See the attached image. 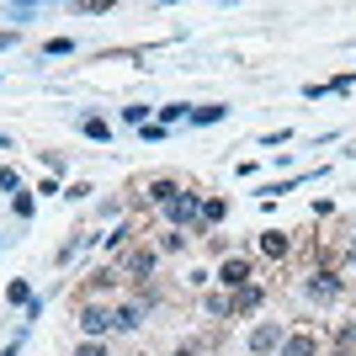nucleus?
<instances>
[{"instance_id":"obj_1","label":"nucleus","mask_w":356,"mask_h":356,"mask_svg":"<svg viewBox=\"0 0 356 356\" xmlns=\"http://www.w3.org/2000/svg\"><path fill=\"white\" fill-rule=\"evenodd\" d=\"M165 218H170V223H197V229H202V208H197L192 192H176V197H170V202H165Z\"/></svg>"},{"instance_id":"obj_2","label":"nucleus","mask_w":356,"mask_h":356,"mask_svg":"<svg viewBox=\"0 0 356 356\" xmlns=\"http://www.w3.org/2000/svg\"><path fill=\"white\" fill-rule=\"evenodd\" d=\"M112 325H118V314L96 309V303H90V309H80V330H86V335H106Z\"/></svg>"},{"instance_id":"obj_3","label":"nucleus","mask_w":356,"mask_h":356,"mask_svg":"<svg viewBox=\"0 0 356 356\" xmlns=\"http://www.w3.org/2000/svg\"><path fill=\"white\" fill-rule=\"evenodd\" d=\"M277 346H282V325H255V330H250V351H255V356L277 351Z\"/></svg>"},{"instance_id":"obj_4","label":"nucleus","mask_w":356,"mask_h":356,"mask_svg":"<svg viewBox=\"0 0 356 356\" xmlns=\"http://www.w3.org/2000/svg\"><path fill=\"white\" fill-rule=\"evenodd\" d=\"M218 277H223V287H234V293H239V287H250V261H239V255H234V261H223Z\"/></svg>"},{"instance_id":"obj_5","label":"nucleus","mask_w":356,"mask_h":356,"mask_svg":"<svg viewBox=\"0 0 356 356\" xmlns=\"http://www.w3.org/2000/svg\"><path fill=\"white\" fill-rule=\"evenodd\" d=\"M309 298H319V303H330V298H341V277L335 271H319L309 282Z\"/></svg>"},{"instance_id":"obj_6","label":"nucleus","mask_w":356,"mask_h":356,"mask_svg":"<svg viewBox=\"0 0 356 356\" xmlns=\"http://www.w3.org/2000/svg\"><path fill=\"white\" fill-rule=\"evenodd\" d=\"M255 309H261V287H239L229 298V314H255Z\"/></svg>"},{"instance_id":"obj_7","label":"nucleus","mask_w":356,"mask_h":356,"mask_svg":"<svg viewBox=\"0 0 356 356\" xmlns=\"http://www.w3.org/2000/svg\"><path fill=\"white\" fill-rule=\"evenodd\" d=\"M122 266L134 271V277H149V271H154V250H144V245H138V250H128V261H122Z\"/></svg>"},{"instance_id":"obj_8","label":"nucleus","mask_w":356,"mask_h":356,"mask_svg":"<svg viewBox=\"0 0 356 356\" xmlns=\"http://www.w3.org/2000/svg\"><path fill=\"white\" fill-rule=\"evenodd\" d=\"M261 255L282 261V255H287V234H277V229H271V234H261Z\"/></svg>"},{"instance_id":"obj_9","label":"nucleus","mask_w":356,"mask_h":356,"mask_svg":"<svg viewBox=\"0 0 356 356\" xmlns=\"http://www.w3.org/2000/svg\"><path fill=\"white\" fill-rule=\"evenodd\" d=\"M282 356H314V335H293V341H282Z\"/></svg>"},{"instance_id":"obj_10","label":"nucleus","mask_w":356,"mask_h":356,"mask_svg":"<svg viewBox=\"0 0 356 356\" xmlns=\"http://www.w3.org/2000/svg\"><path fill=\"white\" fill-rule=\"evenodd\" d=\"M176 192H181L176 181H154V186H149V197H154V202H160V208H165V202H170V197H176Z\"/></svg>"},{"instance_id":"obj_11","label":"nucleus","mask_w":356,"mask_h":356,"mask_svg":"<svg viewBox=\"0 0 356 356\" xmlns=\"http://www.w3.org/2000/svg\"><path fill=\"white\" fill-rule=\"evenodd\" d=\"M80 128H86V138H102V144H106V138H112V128H106L102 118H86V122H80Z\"/></svg>"},{"instance_id":"obj_12","label":"nucleus","mask_w":356,"mask_h":356,"mask_svg":"<svg viewBox=\"0 0 356 356\" xmlns=\"http://www.w3.org/2000/svg\"><path fill=\"white\" fill-rule=\"evenodd\" d=\"M118 325H128V330H134V325H144V309H138V303H128V309L118 314Z\"/></svg>"},{"instance_id":"obj_13","label":"nucleus","mask_w":356,"mask_h":356,"mask_svg":"<svg viewBox=\"0 0 356 356\" xmlns=\"http://www.w3.org/2000/svg\"><path fill=\"white\" fill-rule=\"evenodd\" d=\"M223 218V202L218 197H208V202H202V223H218Z\"/></svg>"},{"instance_id":"obj_14","label":"nucleus","mask_w":356,"mask_h":356,"mask_svg":"<svg viewBox=\"0 0 356 356\" xmlns=\"http://www.w3.org/2000/svg\"><path fill=\"white\" fill-rule=\"evenodd\" d=\"M223 118V106H197V112H192V122H218Z\"/></svg>"},{"instance_id":"obj_15","label":"nucleus","mask_w":356,"mask_h":356,"mask_svg":"<svg viewBox=\"0 0 356 356\" xmlns=\"http://www.w3.org/2000/svg\"><path fill=\"white\" fill-rule=\"evenodd\" d=\"M6 298H11V303H32V293H27V282H11V293H6Z\"/></svg>"},{"instance_id":"obj_16","label":"nucleus","mask_w":356,"mask_h":356,"mask_svg":"<svg viewBox=\"0 0 356 356\" xmlns=\"http://www.w3.org/2000/svg\"><path fill=\"white\" fill-rule=\"evenodd\" d=\"M0 186H6V192H11V197L22 192V181H16V170H0Z\"/></svg>"},{"instance_id":"obj_17","label":"nucleus","mask_w":356,"mask_h":356,"mask_svg":"<svg viewBox=\"0 0 356 356\" xmlns=\"http://www.w3.org/2000/svg\"><path fill=\"white\" fill-rule=\"evenodd\" d=\"M341 346H346V351L356 346V325H346V330H341Z\"/></svg>"},{"instance_id":"obj_18","label":"nucleus","mask_w":356,"mask_h":356,"mask_svg":"<svg viewBox=\"0 0 356 356\" xmlns=\"http://www.w3.org/2000/svg\"><path fill=\"white\" fill-rule=\"evenodd\" d=\"M74 356H106V351H102V346H96V341H86V346H80V351H74Z\"/></svg>"},{"instance_id":"obj_19","label":"nucleus","mask_w":356,"mask_h":356,"mask_svg":"<svg viewBox=\"0 0 356 356\" xmlns=\"http://www.w3.org/2000/svg\"><path fill=\"white\" fill-rule=\"evenodd\" d=\"M16 43V32H0V48H11Z\"/></svg>"},{"instance_id":"obj_20","label":"nucleus","mask_w":356,"mask_h":356,"mask_svg":"<svg viewBox=\"0 0 356 356\" xmlns=\"http://www.w3.org/2000/svg\"><path fill=\"white\" fill-rule=\"evenodd\" d=\"M6 144H11V138H6V134H0V149H6Z\"/></svg>"},{"instance_id":"obj_21","label":"nucleus","mask_w":356,"mask_h":356,"mask_svg":"<svg viewBox=\"0 0 356 356\" xmlns=\"http://www.w3.org/2000/svg\"><path fill=\"white\" fill-rule=\"evenodd\" d=\"M0 356H16V346H11V351H0Z\"/></svg>"},{"instance_id":"obj_22","label":"nucleus","mask_w":356,"mask_h":356,"mask_svg":"<svg viewBox=\"0 0 356 356\" xmlns=\"http://www.w3.org/2000/svg\"><path fill=\"white\" fill-rule=\"evenodd\" d=\"M335 356H351V351H335Z\"/></svg>"},{"instance_id":"obj_23","label":"nucleus","mask_w":356,"mask_h":356,"mask_svg":"<svg viewBox=\"0 0 356 356\" xmlns=\"http://www.w3.org/2000/svg\"><path fill=\"white\" fill-rule=\"evenodd\" d=\"M351 255H356V245H351Z\"/></svg>"}]
</instances>
